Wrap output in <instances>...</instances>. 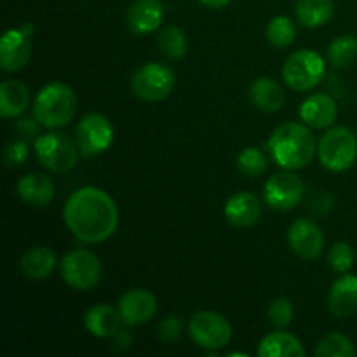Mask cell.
<instances>
[{
    "label": "cell",
    "mask_w": 357,
    "mask_h": 357,
    "mask_svg": "<svg viewBox=\"0 0 357 357\" xmlns=\"http://www.w3.org/2000/svg\"><path fill=\"white\" fill-rule=\"evenodd\" d=\"M28 153H30V149H28L26 139H14L3 150V160H6L7 167H17L21 164H24V160L28 159Z\"/></svg>",
    "instance_id": "33"
},
{
    "label": "cell",
    "mask_w": 357,
    "mask_h": 357,
    "mask_svg": "<svg viewBox=\"0 0 357 357\" xmlns=\"http://www.w3.org/2000/svg\"><path fill=\"white\" fill-rule=\"evenodd\" d=\"M328 59L337 68H349L357 61V37L340 35L331 40L328 47Z\"/></svg>",
    "instance_id": "26"
},
{
    "label": "cell",
    "mask_w": 357,
    "mask_h": 357,
    "mask_svg": "<svg viewBox=\"0 0 357 357\" xmlns=\"http://www.w3.org/2000/svg\"><path fill=\"white\" fill-rule=\"evenodd\" d=\"M117 309L128 326H139V324L149 323L155 316L157 298L149 289H129L119 298Z\"/></svg>",
    "instance_id": "14"
},
{
    "label": "cell",
    "mask_w": 357,
    "mask_h": 357,
    "mask_svg": "<svg viewBox=\"0 0 357 357\" xmlns=\"http://www.w3.org/2000/svg\"><path fill=\"white\" fill-rule=\"evenodd\" d=\"M103 275L100 258L89 250H73L61 260V278L77 291H91L96 288Z\"/></svg>",
    "instance_id": "8"
},
{
    "label": "cell",
    "mask_w": 357,
    "mask_h": 357,
    "mask_svg": "<svg viewBox=\"0 0 357 357\" xmlns=\"http://www.w3.org/2000/svg\"><path fill=\"white\" fill-rule=\"evenodd\" d=\"M65 225L80 243L100 244L110 239L119 227V208L112 195L87 185L73 192L63 208Z\"/></svg>",
    "instance_id": "1"
},
{
    "label": "cell",
    "mask_w": 357,
    "mask_h": 357,
    "mask_svg": "<svg viewBox=\"0 0 357 357\" xmlns=\"http://www.w3.org/2000/svg\"><path fill=\"white\" fill-rule=\"evenodd\" d=\"M38 122L35 121H31V119H21L20 122H17L16 124V129L17 131H20V135H21V138H24V139H37L38 138Z\"/></svg>",
    "instance_id": "35"
},
{
    "label": "cell",
    "mask_w": 357,
    "mask_h": 357,
    "mask_svg": "<svg viewBox=\"0 0 357 357\" xmlns=\"http://www.w3.org/2000/svg\"><path fill=\"white\" fill-rule=\"evenodd\" d=\"M58 265V257L54 251L47 246H33L21 257L20 267L24 278L42 281L51 278Z\"/></svg>",
    "instance_id": "21"
},
{
    "label": "cell",
    "mask_w": 357,
    "mask_h": 357,
    "mask_svg": "<svg viewBox=\"0 0 357 357\" xmlns=\"http://www.w3.org/2000/svg\"><path fill=\"white\" fill-rule=\"evenodd\" d=\"M305 187L295 171H279L272 174L264 187V199L268 208L275 211H291L302 202Z\"/></svg>",
    "instance_id": "10"
},
{
    "label": "cell",
    "mask_w": 357,
    "mask_h": 357,
    "mask_svg": "<svg viewBox=\"0 0 357 357\" xmlns=\"http://www.w3.org/2000/svg\"><path fill=\"white\" fill-rule=\"evenodd\" d=\"M77 112V98L70 86L51 82L38 91L33 103V119L45 129H59L68 124Z\"/></svg>",
    "instance_id": "3"
},
{
    "label": "cell",
    "mask_w": 357,
    "mask_h": 357,
    "mask_svg": "<svg viewBox=\"0 0 357 357\" xmlns=\"http://www.w3.org/2000/svg\"><path fill=\"white\" fill-rule=\"evenodd\" d=\"M267 152L279 167L298 171L312 162L317 153V142L307 124L284 122L272 131Z\"/></svg>",
    "instance_id": "2"
},
{
    "label": "cell",
    "mask_w": 357,
    "mask_h": 357,
    "mask_svg": "<svg viewBox=\"0 0 357 357\" xmlns=\"http://www.w3.org/2000/svg\"><path fill=\"white\" fill-rule=\"evenodd\" d=\"M261 211H264V204L258 195L251 192H237L225 204L227 222L237 229L253 227L261 218Z\"/></svg>",
    "instance_id": "17"
},
{
    "label": "cell",
    "mask_w": 357,
    "mask_h": 357,
    "mask_svg": "<svg viewBox=\"0 0 357 357\" xmlns=\"http://www.w3.org/2000/svg\"><path fill=\"white\" fill-rule=\"evenodd\" d=\"M35 28L24 23L21 28H10L0 38V66L3 72H20L31 58V35Z\"/></svg>",
    "instance_id": "12"
},
{
    "label": "cell",
    "mask_w": 357,
    "mask_h": 357,
    "mask_svg": "<svg viewBox=\"0 0 357 357\" xmlns=\"http://www.w3.org/2000/svg\"><path fill=\"white\" fill-rule=\"evenodd\" d=\"M250 98L258 110L274 114L284 107L286 93L278 80L271 79V77H260L251 84Z\"/></svg>",
    "instance_id": "22"
},
{
    "label": "cell",
    "mask_w": 357,
    "mask_h": 357,
    "mask_svg": "<svg viewBox=\"0 0 357 357\" xmlns=\"http://www.w3.org/2000/svg\"><path fill=\"white\" fill-rule=\"evenodd\" d=\"M337 115V101L324 93L310 94L300 107V119L312 129H330Z\"/></svg>",
    "instance_id": "16"
},
{
    "label": "cell",
    "mask_w": 357,
    "mask_h": 357,
    "mask_svg": "<svg viewBox=\"0 0 357 357\" xmlns=\"http://www.w3.org/2000/svg\"><path fill=\"white\" fill-rule=\"evenodd\" d=\"M131 89L136 98L149 103L164 101L174 89V73L162 63H145L131 77Z\"/></svg>",
    "instance_id": "9"
},
{
    "label": "cell",
    "mask_w": 357,
    "mask_h": 357,
    "mask_svg": "<svg viewBox=\"0 0 357 357\" xmlns=\"http://www.w3.org/2000/svg\"><path fill=\"white\" fill-rule=\"evenodd\" d=\"M328 264L338 274H347L356 264V253L347 243H335L328 251Z\"/></svg>",
    "instance_id": "31"
},
{
    "label": "cell",
    "mask_w": 357,
    "mask_h": 357,
    "mask_svg": "<svg viewBox=\"0 0 357 357\" xmlns=\"http://www.w3.org/2000/svg\"><path fill=\"white\" fill-rule=\"evenodd\" d=\"M319 162L331 173H344L354 166L357 159V138L345 126L326 129L317 142Z\"/></svg>",
    "instance_id": "4"
},
{
    "label": "cell",
    "mask_w": 357,
    "mask_h": 357,
    "mask_svg": "<svg viewBox=\"0 0 357 357\" xmlns=\"http://www.w3.org/2000/svg\"><path fill=\"white\" fill-rule=\"evenodd\" d=\"M128 26L136 35H149L159 30L164 21V6L160 0H135L128 9Z\"/></svg>",
    "instance_id": "15"
},
{
    "label": "cell",
    "mask_w": 357,
    "mask_h": 357,
    "mask_svg": "<svg viewBox=\"0 0 357 357\" xmlns=\"http://www.w3.org/2000/svg\"><path fill=\"white\" fill-rule=\"evenodd\" d=\"M295 13L303 26L319 28L333 17L335 2L333 0H298Z\"/></svg>",
    "instance_id": "25"
},
{
    "label": "cell",
    "mask_w": 357,
    "mask_h": 357,
    "mask_svg": "<svg viewBox=\"0 0 357 357\" xmlns=\"http://www.w3.org/2000/svg\"><path fill=\"white\" fill-rule=\"evenodd\" d=\"M202 6L209 7V9H223L230 3V0H199Z\"/></svg>",
    "instance_id": "37"
},
{
    "label": "cell",
    "mask_w": 357,
    "mask_h": 357,
    "mask_svg": "<svg viewBox=\"0 0 357 357\" xmlns=\"http://www.w3.org/2000/svg\"><path fill=\"white\" fill-rule=\"evenodd\" d=\"M316 357H354L356 347L349 337L342 333H331L324 337L323 340L317 344Z\"/></svg>",
    "instance_id": "29"
},
{
    "label": "cell",
    "mask_w": 357,
    "mask_h": 357,
    "mask_svg": "<svg viewBox=\"0 0 357 357\" xmlns=\"http://www.w3.org/2000/svg\"><path fill=\"white\" fill-rule=\"evenodd\" d=\"M122 323L124 321H122L119 309L107 305V303L93 305L84 316L86 330L98 338H114L115 333L121 330Z\"/></svg>",
    "instance_id": "20"
},
{
    "label": "cell",
    "mask_w": 357,
    "mask_h": 357,
    "mask_svg": "<svg viewBox=\"0 0 357 357\" xmlns=\"http://www.w3.org/2000/svg\"><path fill=\"white\" fill-rule=\"evenodd\" d=\"M331 314L338 319H349L357 314V275L344 274L331 284L328 295Z\"/></svg>",
    "instance_id": "18"
},
{
    "label": "cell",
    "mask_w": 357,
    "mask_h": 357,
    "mask_svg": "<svg viewBox=\"0 0 357 357\" xmlns=\"http://www.w3.org/2000/svg\"><path fill=\"white\" fill-rule=\"evenodd\" d=\"M112 143H114V126L107 115L91 112L80 119L77 126V145L82 155H100L110 149Z\"/></svg>",
    "instance_id": "11"
},
{
    "label": "cell",
    "mask_w": 357,
    "mask_h": 357,
    "mask_svg": "<svg viewBox=\"0 0 357 357\" xmlns=\"http://www.w3.org/2000/svg\"><path fill=\"white\" fill-rule=\"evenodd\" d=\"M236 166L244 176L257 178L264 174L268 167V157L265 155L264 150L258 146H248L237 155Z\"/></svg>",
    "instance_id": "28"
},
{
    "label": "cell",
    "mask_w": 357,
    "mask_h": 357,
    "mask_svg": "<svg viewBox=\"0 0 357 357\" xmlns=\"http://www.w3.org/2000/svg\"><path fill=\"white\" fill-rule=\"evenodd\" d=\"M324 73H326V65L319 52L312 49H300L288 56L282 66V79L289 89L296 93L310 91L321 84Z\"/></svg>",
    "instance_id": "6"
},
{
    "label": "cell",
    "mask_w": 357,
    "mask_h": 357,
    "mask_svg": "<svg viewBox=\"0 0 357 357\" xmlns=\"http://www.w3.org/2000/svg\"><path fill=\"white\" fill-rule=\"evenodd\" d=\"M188 333L197 347L216 352L232 340V326L229 319L215 310H199L190 317Z\"/></svg>",
    "instance_id": "7"
},
{
    "label": "cell",
    "mask_w": 357,
    "mask_h": 357,
    "mask_svg": "<svg viewBox=\"0 0 357 357\" xmlns=\"http://www.w3.org/2000/svg\"><path fill=\"white\" fill-rule=\"evenodd\" d=\"M267 317L272 326L278 328V330H284V328H288L291 324L293 317H295V309H293L291 302L288 298L279 296L268 307Z\"/></svg>",
    "instance_id": "32"
},
{
    "label": "cell",
    "mask_w": 357,
    "mask_h": 357,
    "mask_svg": "<svg viewBox=\"0 0 357 357\" xmlns=\"http://www.w3.org/2000/svg\"><path fill=\"white\" fill-rule=\"evenodd\" d=\"M30 105V89L20 80H3L0 84V115L3 119H16L26 112Z\"/></svg>",
    "instance_id": "23"
},
{
    "label": "cell",
    "mask_w": 357,
    "mask_h": 357,
    "mask_svg": "<svg viewBox=\"0 0 357 357\" xmlns=\"http://www.w3.org/2000/svg\"><path fill=\"white\" fill-rule=\"evenodd\" d=\"M159 49L166 58L181 59L187 56L188 40L181 28L169 24L159 33Z\"/></svg>",
    "instance_id": "27"
},
{
    "label": "cell",
    "mask_w": 357,
    "mask_h": 357,
    "mask_svg": "<svg viewBox=\"0 0 357 357\" xmlns=\"http://www.w3.org/2000/svg\"><path fill=\"white\" fill-rule=\"evenodd\" d=\"M296 26L288 16H275L267 26V40L274 47H288L295 42Z\"/></svg>",
    "instance_id": "30"
},
{
    "label": "cell",
    "mask_w": 357,
    "mask_h": 357,
    "mask_svg": "<svg viewBox=\"0 0 357 357\" xmlns=\"http://www.w3.org/2000/svg\"><path fill=\"white\" fill-rule=\"evenodd\" d=\"M17 195L24 204L45 208L56 195L54 181L42 173H28L17 181Z\"/></svg>",
    "instance_id": "19"
},
{
    "label": "cell",
    "mask_w": 357,
    "mask_h": 357,
    "mask_svg": "<svg viewBox=\"0 0 357 357\" xmlns=\"http://www.w3.org/2000/svg\"><path fill=\"white\" fill-rule=\"evenodd\" d=\"M35 153L45 169L65 174L77 166L80 149L66 132L51 131L35 139Z\"/></svg>",
    "instance_id": "5"
},
{
    "label": "cell",
    "mask_w": 357,
    "mask_h": 357,
    "mask_svg": "<svg viewBox=\"0 0 357 357\" xmlns=\"http://www.w3.org/2000/svg\"><path fill=\"white\" fill-rule=\"evenodd\" d=\"M159 338L166 344H176L181 338V333H183V323L178 316H169L166 319H162V323L159 324Z\"/></svg>",
    "instance_id": "34"
},
{
    "label": "cell",
    "mask_w": 357,
    "mask_h": 357,
    "mask_svg": "<svg viewBox=\"0 0 357 357\" xmlns=\"http://www.w3.org/2000/svg\"><path fill=\"white\" fill-rule=\"evenodd\" d=\"M258 356L260 357H303L305 349L302 342L293 333L284 330H278L274 333H268L261 338L258 345Z\"/></svg>",
    "instance_id": "24"
},
{
    "label": "cell",
    "mask_w": 357,
    "mask_h": 357,
    "mask_svg": "<svg viewBox=\"0 0 357 357\" xmlns=\"http://www.w3.org/2000/svg\"><path fill=\"white\" fill-rule=\"evenodd\" d=\"M288 244L298 258L312 261L321 257L324 248V234L316 222L298 218L288 229Z\"/></svg>",
    "instance_id": "13"
},
{
    "label": "cell",
    "mask_w": 357,
    "mask_h": 357,
    "mask_svg": "<svg viewBox=\"0 0 357 357\" xmlns=\"http://www.w3.org/2000/svg\"><path fill=\"white\" fill-rule=\"evenodd\" d=\"M114 338H115V344H119V347L121 349H129V345L132 344L131 335L124 330H119L117 333H115Z\"/></svg>",
    "instance_id": "36"
}]
</instances>
